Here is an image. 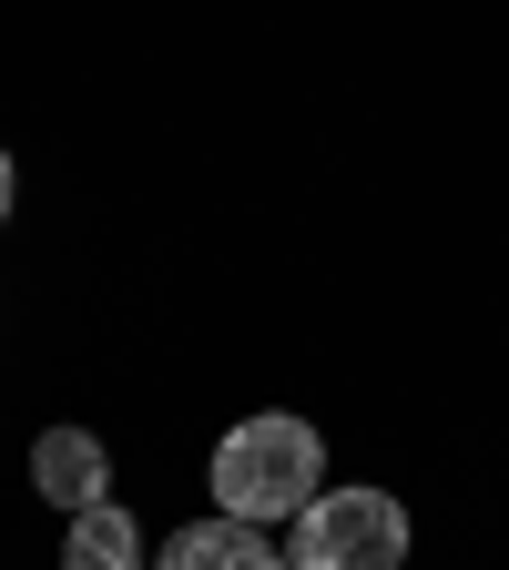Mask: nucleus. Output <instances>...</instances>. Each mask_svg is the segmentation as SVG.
<instances>
[{"label": "nucleus", "instance_id": "obj_1", "mask_svg": "<svg viewBox=\"0 0 509 570\" xmlns=\"http://www.w3.org/2000/svg\"><path fill=\"white\" fill-rule=\"evenodd\" d=\"M316 469H326L316 428L285 417V407H265V417H245V428L214 439V499H225V520H255V530L296 520L316 499Z\"/></svg>", "mask_w": 509, "mask_h": 570}, {"label": "nucleus", "instance_id": "obj_2", "mask_svg": "<svg viewBox=\"0 0 509 570\" xmlns=\"http://www.w3.org/2000/svg\"><path fill=\"white\" fill-rule=\"evenodd\" d=\"M408 560V510L388 489H316L296 510L285 570H398Z\"/></svg>", "mask_w": 509, "mask_h": 570}, {"label": "nucleus", "instance_id": "obj_3", "mask_svg": "<svg viewBox=\"0 0 509 570\" xmlns=\"http://www.w3.org/2000/svg\"><path fill=\"white\" fill-rule=\"evenodd\" d=\"M31 489L51 499V510H92V499L112 489V459L92 428H41V449H31Z\"/></svg>", "mask_w": 509, "mask_h": 570}, {"label": "nucleus", "instance_id": "obj_4", "mask_svg": "<svg viewBox=\"0 0 509 570\" xmlns=\"http://www.w3.org/2000/svg\"><path fill=\"white\" fill-rule=\"evenodd\" d=\"M164 570H285V550L255 530V520H184L174 540H164Z\"/></svg>", "mask_w": 509, "mask_h": 570}, {"label": "nucleus", "instance_id": "obj_5", "mask_svg": "<svg viewBox=\"0 0 509 570\" xmlns=\"http://www.w3.org/2000/svg\"><path fill=\"white\" fill-rule=\"evenodd\" d=\"M61 570H143V530L92 499V510H71V540H61Z\"/></svg>", "mask_w": 509, "mask_h": 570}, {"label": "nucleus", "instance_id": "obj_6", "mask_svg": "<svg viewBox=\"0 0 509 570\" xmlns=\"http://www.w3.org/2000/svg\"><path fill=\"white\" fill-rule=\"evenodd\" d=\"M0 225H11V154H0Z\"/></svg>", "mask_w": 509, "mask_h": 570}]
</instances>
